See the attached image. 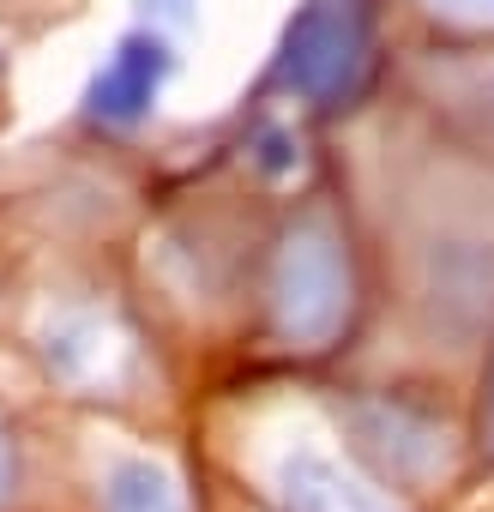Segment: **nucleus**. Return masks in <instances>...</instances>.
<instances>
[{
    "mask_svg": "<svg viewBox=\"0 0 494 512\" xmlns=\"http://www.w3.org/2000/svg\"><path fill=\"white\" fill-rule=\"evenodd\" d=\"M356 314V272L344 229L326 205H308L272 253V332L284 350L320 356L344 338Z\"/></svg>",
    "mask_w": 494,
    "mask_h": 512,
    "instance_id": "obj_1",
    "label": "nucleus"
},
{
    "mask_svg": "<svg viewBox=\"0 0 494 512\" xmlns=\"http://www.w3.org/2000/svg\"><path fill=\"white\" fill-rule=\"evenodd\" d=\"M374 73V0H302L278 37L272 85L314 109L362 97Z\"/></svg>",
    "mask_w": 494,
    "mask_h": 512,
    "instance_id": "obj_2",
    "label": "nucleus"
},
{
    "mask_svg": "<svg viewBox=\"0 0 494 512\" xmlns=\"http://www.w3.org/2000/svg\"><path fill=\"white\" fill-rule=\"evenodd\" d=\"M344 428H350V446L374 464L380 482L428 488L434 476L452 470V434H446V422L428 404H410L398 392L350 398L344 404Z\"/></svg>",
    "mask_w": 494,
    "mask_h": 512,
    "instance_id": "obj_3",
    "label": "nucleus"
},
{
    "mask_svg": "<svg viewBox=\"0 0 494 512\" xmlns=\"http://www.w3.org/2000/svg\"><path fill=\"white\" fill-rule=\"evenodd\" d=\"M169 79H175V37L151 31V25L121 31L85 85V121L103 133H133L157 115Z\"/></svg>",
    "mask_w": 494,
    "mask_h": 512,
    "instance_id": "obj_4",
    "label": "nucleus"
},
{
    "mask_svg": "<svg viewBox=\"0 0 494 512\" xmlns=\"http://www.w3.org/2000/svg\"><path fill=\"white\" fill-rule=\"evenodd\" d=\"M43 356H49V374L61 380V386H73V392H115L121 380H127V368H133V344H127V332L109 320V314H97V308H67V314H55L49 320V332H43Z\"/></svg>",
    "mask_w": 494,
    "mask_h": 512,
    "instance_id": "obj_5",
    "label": "nucleus"
},
{
    "mask_svg": "<svg viewBox=\"0 0 494 512\" xmlns=\"http://www.w3.org/2000/svg\"><path fill=\"white\" fill-rule=\"evenodd\" d=\"M278 506L284 512H404L368 476L320 446H290L278 458Z\"/></svg>",
    "mask_w": 494,
    "mask_h": 512,
    "instance_id": "obj_6",
    "label": "nucleus"
},
{
    "mask_svg": "<svg viewBox=\"0 0 494 512\" xmlns=\"http://www.w3.org/2000/svg\"><path fill=\"white\" fill-rule=\"evenodd\" d=\"M103 512H187V494L157 458L127 452L103 470Z\"/></svg>",
    "mask_w": 494,
    "mask_h": 512,
    "instance_id": "obj_7",
    "label": "nucleus"
},
{
    "mask_svg": "<svg viewBox=\"0 0 494 512\" xmlns=\"http://www.w3.org/2000/svg\"><path fill=\"white\" fill-rule=\"evenodd\" d=\"M247 157H254V169H260L266 181H284V175L302 169V139H296V127H284V121H260L254 139H247Z\"/></svg>",
    "mask_w": 494,
    "mask_h": 512,
    "instance_id": "obj_8",
    "label": "nucleus"
},
{
    "mask_svg": "<svg viewBox=\"0 0 494 512\" xmlns=\"http://www.w3.org/2000/svg\"><path fill=\"white\" fill-rule=\"evenodd\" d=\"M416 7L446 31H470V37L494 31V0H416Z\"/></svg>",
    "mask_w": 494,
    "mask_h": 512,
    "instance_id": "obj_9",
    "label": "nucleus"
},
{
    "mask_svg": "<svg viewBox=\"0 0 494 512\" xmlns=\"http://www.w3.org/2000/svg\"><path fill=\"white\" fill-rule=\"evenodd\" d=\"M139 13H145V25H151V31L181 37V31H193V25H199V0H139Z\"/></svg>",
    "mask_w": 494,
    "mask_h": 512,
    "instance_id": "obj_10",
    "label": "nucleus"
},
{
    "mask_svg": "<svg viewBox=\"0 0 494 512\" xmlns=\"http://www.w3.org/2000/svg\"><path fill=\"white\" fill-rule=\"evenodd\" d=\"M476 440H482V458L494 464V356H488V380H482V416H476Z\"/></svg>",
    "mask_w": 494,
    "mask_h": 512,
    "instance_id": "obj_11",
    "label": "nucleus"
},
{
    "mask_svg": "<svg viewBox=\"0 0 494 512\" xmlns=\"http://www.w3.org/2000/svg\"><path fill=\"white\" fill-rule=\"evenodd\" d=\"M13 434H7V422H0V506H7V494H13Z\"/></svg>",
    "mask_w": 494,
    "mask_h": 512,
    "instance_id": "obj_12",
    "label": "nucleus"
}]
</instances>
